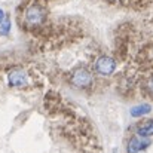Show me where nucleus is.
Listing matches in <instances>:
<instances>
[{
	"label": "nucleus",
	"instance_id": "obj_9",
	"mask_svg": "<svg viewBox=\"0 0 153 153\" xmlns=\"http://www.w3.org/2000/svg\"><path fill=\"white\" fill-rule=\"evenodd\" d=\"M144 89H146V92L153 98V74L146 80V83H144Z\"/></svg>",
	"mask_w": 153,
	"mask_h": 153
},
{
	"label": "nucleus",
	"instance_id": "obj_6",
	"mask_svg": "<svg viewBox=\"0 0 153 153\" xmlns=\"http://www.w3.org/2000/svg\"><path fill=\"white\" fill-rule=\"evenodd\" d=\"M137 134H138V137H143V138L152 137L153 135V119L144 120L143 123H140L137 126Z\"/></svg>",
	"mask_w": 153,
	"mask_h": 153
},
{
	"label": "nucleus",
	"instance_id": "obj_10",
	"mask_svg": "<svg viewBox=\"0 0 153 153\" xmlns=\"http://www.w3.org/2000/svg\"><path fill=\"white\" fill-rule=\"evenodd\" d=\"M113 3H131V0H110Z\"/></svg>",
	"mask_w": 153,
	"mask_h": 153
},
{
	"label": "nucleus",
	"instance_id": "obj_2",
	"mask_svg": "<svg viewBox=\"0 0 153 153\" xmlns=\"http://www.w3.org/2000/svg\"><path fill=\"white\" fill-rule=\"evenodd\" d=\"M94 82V77H92V73L86 68H77L73 74H71V83L76 86V88H80V89H86L92 85Z\"/></svg>",
	"mask_w": 153,
	"mask_h": 153
},
{
	"label": "nucleus",
	"instance_id": "obj_4",
	"mask_svg": "<svg viewBox=\"0 0 153 153\" xmlns=\"http://www.w3.org/2000/svg\"><path fill=\"white\" fill-rule=\"evenodd\" d=\"M7 80L15 88H24L28 85V76L22 68H12L7 73Z\"/></svg>",
	"mask_w": 153,
	"mask_h": 153
},
{
	"label": "nucleus",
	"instance_id": "obj_8",
	"mask_svg": "<svg viewBox=\"0 0 153 153\" xmlns=\"http://www.w3.org/2000/svg\"><path fill=\"white\" fill-rule=\"evenodd\" d=\"M10 31V21L7 18H4L0 22V34H7Z\"/></svg>",
	"mask_w": 153,
	"mask_h": 153
},
{
	"label": "nucleus",
	"instance_id": "obj_5",
	"mask_svg": "<svg viewBox=\"0 0 153 153\" xmlns=\"http://www.w3.org/2000/svg\"><path fill=\"white\" fill-rule=\"evenodd\" d=\"M149 144H150V141L146 140V138L143 140V137H141V138L132 137V138L129 140V143H128L126 152L128 153H140L141 150H144L146 147H149Z\"/></svg>",
	"mask_w": 153,
	"mask_h": 153
},
{
	"label": "nucleus",
	"instance_id": "obj_7",
	"mask_svg": "<svg viewBox=\"0 0 153 153\" xmlns=\"http://www.w3.org/2000/svg\"><path fill=\"white\" fill-rule=\"evenodd\" d=\"M150 111H152V107L149 104H140V105H134L131 108V116L140 117V116H144V114H147Z\"/></svg>",
	"mask_w": 153,
	"mask_h": 153
},
{
	"label": "nucleus",
	"instance_id": "obj_1",
	"mask_svg": "<svg viewBox=\"0 0 153 153\" xmlns=\"http://www.w3.org/2000/svg\"><path fill=\"white\" fill-rule=\"evenodd\" d=\"M46 19V10L40 4H31L25 9V16L24 21L28 27H39L45 22Z\"/></svg>",
	"mask_w": 153,
	"mask_h": 153
},
{
	"label": "nucleus",
	"instance_id": "obj_3",
	"mask_svg": "<svg viewBox=\"0 0 153 153\" xmlns=\"http://www.w3.org/2000/svg\"><path fill=\"white\" fill-rule=\"evenodd\" d=\"M116 70V61L111 56L102 55L95 61V71L102 76H110Z\"/></svg>",
	"mask_w": 153,
	"mask_h": 153
},
{
	"label": "nucleus",
	"instance_id": "obj_11",
	"mask_svg": "<svg viewBox=\"0 0 153 153\" xmlns=\"http://www.w3.org/2000/svg\"><path fill=\"white\" fill-rule=\"evenodd\" d=\"M3 19H4V12H3V10L0 9V22H1Z\"/></svg>",
	"mask_w": 153,
	"mask_h": 153
}]
</instances>
